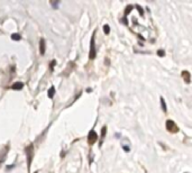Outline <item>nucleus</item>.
Returning a JSON list of instances; mask_svg holds the SVG:
<instances>
[{
    "label": "nucleus",
    "instance_id": "1",
    "mask_svg": "<svg viewBox=\"0 0 192 173\" xmlns=\"http://www.w3.org/2000/svg\"><path fill=\"white\" fill-rule=\"evenodd\" d=\"M129 12L128 16V26L135 34H137L141 39L144 40H153L156 30H155L153 20H152L150 13L146 15L144 9L139 5L137 6H128L126 9V13ZM126 20V22H127Z\"/></svg>",
    "mask_w": 192,
    "mask_h": 173
},
{
    "label": "nucleus",
    "instance_id": "2",
    "mask_svg": "<svg viewBox=\"0 0 192 173\" xmlns=\"http://www.w3.org/2000/svg\"><path fill=\"white\" fill-rule=\"evenodd\" d=\"M26 156H27V163H28V168L32 164V160H33V154H34V145L30 144L26 147Z\"/></svg>",
    "mask_w": 192,
    "mask_h": 173
},
{
    "label": "nucleus",
    "instance_id": "3",
    "mask_svg": "<svg viewBox=\"0 0 192 173\" xmlns=\"http://www.w3.org/2000/svg\"><path fill=\"white\" fill-rule=\"evenodd\" d=\"M90 60H93L96 57V43H94V33L92 37H91V42H90V53H89Z\"/></svg>",
    "mask_w": 192,
    "mask_h": 173
},
{
    "label": "nucleus",
    "instance_id": "4",
    "mask_svg": "<svg viewBox=\"0 0 192 173\" xmlns=\"http://www.w3.org/2000/svg\"><path fill=\"white\" fill-rule=\"evenodd\" d=\"M166 129L170 132V133H177V132H179V127L176 126V124H175L173 120L168 119L166 121Z\"/></svg>",
    "mask_w": 192,
    "mask_h": 173
},
{
    "label": "nucleus",
    "instance_id": "5",
    "mask_svg": "<svg viewBox=\"0 0 192 173\" xmlns=\"http://www.w3.org/2000/svg\"><path fill=\"white\" fill-rule=\"evenodd\" d=\"M97 140H98L97 133L94 130H90L89 132V135H88V143H89L90 145H92V144L96 143Z\"/></svg>",
    "mask_w": 192,
    "mask_h": 173
},
{
    "label": "nucleus",
    "instance_id": "6",
    "mask_svg": "<svg viewBox=\"0 0 192 173\" xmlns=\"http://www.w3.org/2000/svg\"><path fill=\"white\" fill-rule=\"evenodd\" d=\"M45 50H46L45 39L40 38V42H39V53H40V55H44V54H45Z\"/></svg>",
    "mask_w": 192,
    "mask_h": 173
},
{
    "label": "nucleus",
    "instance_id": "7",
    "mask_svg": "<svg viewBox=\"0 0 192 173\" xmlns=\"http://www.w3.org/2000/svg\"><path fill=\"white\" fill-rule=\"evenodd\" d=\"M23 87H24V84L22 82H16V83L12 84L11 88H12V90H22Z\"/></svg>",
    "mask_w": 192,
    "mask_h": 173
},
{
    "label": "nucleus",
    "instance_id": "8",
    "mask_svg": "<svg viewBox=\"0 0 192 173\" xmlns=\"http://www.w3.org/2000/svg\"><path fill=\"white\" fill-rule=\"evenodd\" d=\"M182 77L184 78L185 82H187V83H190V73H189L188 71H183V72H182Z\"/></svg>",
    "mask_w": 192,
    "mask_h": 173
},
{
    "label": "nucleus",
    "instance_id": "9",
    "mask_svg": "<svg viewBox=\"0 0 192 173\" xmlns=\"http://www.w3.org/2000/svg\"><path fill=\"white\" fill-rule=\"evenodd\" d=\"M47 94H48L49 98H53L54 94H55V88H54V87H51L49 90H48V92H47Z\"/></svg>",
    "mask_w": 192,
    "mask_h": 173
},
{
    "label": "nucleus",
    "instance_id": "10",
    "mask_svg": "<svg viewBox=\"0 0 192 173\" xmlns=\"http://www.w3.org/2000/svg\"><path fill=\"white\" fill-rule=\"evenodd\" d=\"M161 106H162V109H163V111H165L166 113L167 108H166V103H165V100L163 97H161Z\"/></svg>",
    "mask_w": 192,
    "mask_h": 173
},
{
    "label": "nucleus",
    "instance_id": "11",
    "mask_svg": "<svg viewBox=\"0 0 192 173\" xmlns=\"http://www.w3.org/2000/svg\"><path fill=\"white\" fill-rule=\"evenodd\" d=\"M11 39L12 40H16V42H18V40H20V39H22V36H20L19 35V34H12V35H11Z\"/></svg>",
    "mask_w": 192,
    "mask_h": 173
},
{
    "label": "nucleus",
    "instance_id": "12",
    "mask_svg": "<svg viewBox=\"0 0 192 173\" xmlns=\"http://www.w3.org/2000/svg\"><path fill=\"white\" fill-rule=\"evenodd\" d=\"M106 133H107V126H103L101 128V138H102V140L106 137Z\"/></svg>",
    "mask_w": 192,
    "mask_h": 173
},
{
    "label": "nucleus",
    "instance_id": "13",
    "mask_svg": "<svg viewBox=\"0 0 192 173\" xmlns=\"http://www.w3.org/2000/svg\"><path fill=\"white\" fill-rule=\"evenodd\" d=\"M103 32H104L106 35H108V34L110 33V27H109V25H104L103 26Z\"/></svg>",
    "mask_w": 192,
    "mask_h": 173
},
{
    "label": "nucleus",
    "instance_id": "14",
    "mask_svg": "<svg viewBox=\"0 0 192 173\" xmlns=\"http://www.w3.org/2000/svg\"><path fill=\"white\" fill-rule=\"evenodd\" d=\"M51 5H52V7H53L54 9H57V7H59L60 2L59 1H52V2H51Z\"/></svg>",
    "mask_w": 192,
    "mask_h": 173
},
{
    "label": "nucleus",
    "instance_id": "15",
    "mask_svg": "<svg viewBox=\"0 0 192 173\" xmlns=\"http://www.w3.org/2000/svg\"><path fill=\"white\" fill-rule=\"evenodd\" d=\"M157 54H158V56H164L165 55V52L163 50H158L157 51Z\"/></svg>",
    "mask_w": 192,
    "mask_h": 173
},
{
    "label": "nucleus",
    "instance_id": "16",
    "mask_svg": "<svg viewBox=\"0 0 192 173\" xmlns=\"http://www.w3.org/2000/svg\"><path fill=\"white\" fill-rule=\"evenodd\" d=\"M123 148H124V151H126V152H129V151H130V148L128 147V146H126V145H124Z\"/></svg>",
    "mask_w": 192,
    "mask_h": 173
},
{
    "label": "nucleus",
    "instance_id": "17",
    "mask_svg": "<svg viewBox=\"0 0 192 173\" xmlns=\"http://www.w3.org/2000/svg\"><path fill=\"white\" fill-rule=\"evenodd\" d=\"M55 61H52V62H51V70H53V67H54V65H55Z\"/></svg>",
    "mask_w": 192,
    "mask_h": 173
},
{
    "label": "nucleus",
    "instance_id": "18",
    "mask_svg": "<svg viewBox=\"0 0 192 173\" xmlns=\"http://www.w3.org/2000/svg\"><path fill=\"white\" fill-rule=\"evenodd\" d=\"M187 173H189V172H187Z\"/></svg>",
    "mask_w": 192,
    "mask_h": 173
}]
</instances>
